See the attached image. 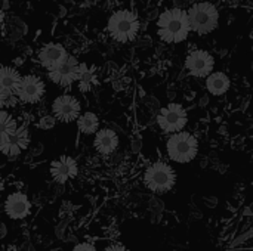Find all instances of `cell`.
I'll return each mask as SVG.
<instances>
[{
	"label": "cell",
	"mask_w": 253,
	"mask_h": 251,
	"mask_svg": "<svg viewBox=\"0 0 253 251\" xmlns=\"http://www.w3.org/2000/svg\"><path fill=\"white\" fill-rule=\"evenodd\" d=\"M187 12L178 7L165 10L157 21L159 37L166 43H181L190 34Z\"/></svg>",
	"instance_id": "1"
},
{
	"label": "cell",
	"mask_w": 253,
	"mask_h": 251,
	"mask_svg": "<svg viewBox=\"0 0 253 251\" xmlns=\"http://www.w3.org/2000/svg\"><path fill=\"white\" fill-rule=\"evenodd\" d=\"M108 34L120 43L132 41L139 31V19L138 16L127 9H120L111 13L107 22Z\"/></svg>",
	"instance_id": "2"
},
{
	"label": "cell",
	"mask_w": 253,
	"mask_h": 251,
	"mask_svg": "<svg viewBox=\"0 0 253 251\" xmlns=\"http://www.w3.org/2000/svg\"><path fill=\"white\" fill-rule=\"evenodd\" d=\"M190 30L197 34L212 33L219 22V12L216 6L211 1H199L190 7L187 12Z\"/></svg>",
	"instance_id": "3"
},
{
	"label": "cell",
	"mask_w": 253,
	"mask_h": 251,
	"mask_svg": "<svg viewBox=\"0 0 253 251\" xmlns=\"http://www.w3.org/2000/svg\"><path fill=\"white\" fill-rule=\"evenodd\" d=\"M166 151L172 161L185 164L196 158L199 152V141L194 138V135L181 130L170 135L166 142Z\"/></svg>",
	"instance_id": "4"
},
{
	"label": "cell",
	"mask_w": 253,
	"mask_h": 251,
	"mask_svg": "<svg viewBox=\"0 0 253 251\" xmlns=\"http://www.w3.org/2000/svg\"><path fill=\"white\" fill-rule=\"evenodd\" d=\"M145 186L156 194L169 192L176 183L175 170L165 161H156L150 167H147L144 173Z\"/></svg>",
	"instance_id": "5"
},
{
	"label": "cell",
	"mask_w": 253,
	"mask_h": 251,
	"mask_svg": "<svg viewBox=\"0 0 253 251\" xmlns=\"http://www.w3.org/2000/svg\"><path fill=\"white\" fill-rule=\"evenodd\" d=\"M188 123L187 111L179 104H169L168 107L162 108L157 117V124L165 133H176L184 130Z\"/></svg>",
	"instance_id": "6"
},
{
	"label": "cell",
	"mask_w": 253,
	"mask_h": 251,
	"mask_svg": "<svg viewBox=\"0 0 253 251\" xmlns=\"http://www.w3.org/2000/svg\"><path fill=\"white\" fill-rule=\"evenodd\" d=\"M44 92L46 86L43 80L34 74H27L19 78L13 95L24 104H36L44 96Z\"/></svg>",
	"instance_id": "7"
},
{
	"label": "cell",
	"mask_w": 253,
	"mask_h": 251,
	"mask_svg": "<svg viewBox=\"0 0 253 251\" xmlns=\"http://www.w3.org/2000/svg\"><path fill=\"white\" fill-rule=\"evenodd\" d=\"M83 67L84 64H80L76 58L68 55L61 65L47 71V77L52 83L58 84L59 87H68L79 80Z\"/></svg>",
	"instance_id": "8"
},
{
	"label": "cell",
	"mask_w": 253,
	"mask_h": 251,
	"mask_svg": "<svg viewBox=\"0 0 253 251\" xmlns=\"http://www.w3.org/2000/svg\"><path fill=\"white\" fill-rule=\"evenodd\" d=\"M52 115L62 123L76 121L82 112V107L79 99L71 95H59L52 102Z\"/></svg>",
	"instance_id": "9"
},
{
	"label": "cell",
	"mask_w": 253,
	"mask_h": 251,
	"mask_svg": "<svg viewBox=\"0 0 253 251\" xmlns=\"http://www.w3.org/2000/svg\"><path fill=\"white\" fill-rule=\"evenodd\" d=\"M16 127V120L7 111L0 109V152L4 155L15 157L21 152L13 143V133Z\"/></svg>",
	"instance_id": "10"
},
{
	"label": "cell",
	"mask_w": 253,
	"mask_h": 251,
	"mask_svg": "<svg viewBox=\"0 0 253 251\" xmlns=\"http://www.w3.org/2000/svg\"><path fill=\"white\" fill-rule=\"evenodd\" d=\"M213 65H215L213 56L203 49L193 50L185 59V67L190 71V74L199 78L208 77L213 71Z\"/></svg>",
	"instance_id": "11"
},
{
	"label": "cell",
	"mask_w": 253,
	"mask_h": 251,
	"mask_svg": "<svg viewBox=\"0 0 253 251\" xmlns=\"http://www.w3.org/2000/svg\"><path fill=\"white\" fill-rule=\"evenodd\" d=\"M49 173L56 183H65V182H68L77 176L79 166L73 157L61 155L59 158H56L50 163Z\"/></svg>",
	"instance_id": "12"
},
{
	"label": "cell",
	"mask_w": 253,
	"mask_h": 251,
	"mask_svg": "<svg viewBox=\"0 0 253 251\" xmlns=\"http://www.w3.org/2000/svg\"><path fill=\"white\" fill-rule=\"evenodd\" d=\"M68 53L65 47L59 43H47L37 52V61L39 64L46 68L47 71L56 68L67 59Z\"/></svg>",
	"instance_id": "13"
},
{
	"label": "cell",
	"mask_w": 253,
	"mask_h": 251,
	"mask_svg": "<svg viewBox=\"0 0 253 251\" xmlns=\"http://www.w3.org/2000/svg\"><path fill=\"white\" fill-rule=\"evenodd\" d=\"M30 212L31 203L22 192H13L4 201V213L12 220H22L30 215Z\"/></svg>",
	"instance_id": "14"
},
{
	"label": "cell",
	"mask_w": 253,
	"mask_h": 251,
	"mask_svg": "<svg viewBox=\"0 0 253 251\" xmlns=\"http://www.w3.org/2000/svg\"><path fill=\"white\" fill-rule=\"evenodd\" d=\"M93 146L96 152H99L101 155H110L119 146V136L111 129H101V130L98 129L95 135Z\"/></svg>",
	"instance_id": "15"
},
{
	"label": "cell",
	"mask_w": 253,
	"mask_h": 251,
	"mask_svg": "<svg viewBox=\"0 0 253 251\" xmlns=\"http://www.w3.org/2000/svg\"><path fill=\"white\" fill-rule=\"evenodd\" d=\"M230 84H231L230 77L222 71L211 72L206 78V87H208L209 93H212L215 96H221V95L227 93L230 89Z\"/></svg>",
	"instance_id": "16"
},
{
	"label": "cell",
	"mask_w": 253,
	"mask_h": 251,
	"mask_svg": "<svg viewBox=\"0 0 253 251\" xmlns=\"http://www.w3.org/2000/svg\"><path fill=\"white\" fill-rule=\"evenodd\" d=\"M19 78H21V75H19L18 70H15L12 67H4V65L0 67V87L13 93Z\"/></svg>",
	"instance_id": "17"
},
{
	"label": "cell",
	"mask_w": 253,
	"mask_h": 251,
	"mask_svg": "<svg viewBox=\"0 0 253 251\" xmlns=\"http://www.w3.org/2000/svg\"><path fill=\"white\" fill-rule=\"evenodd\" d=\"M77 127L82 133L92 135V133H96V130L99 129V120H98L96 114L84 112L77 117Z\"/></svg>",
	"instance_id": "18"
},
{
	"label": "cell",
	"mask_w": 253,
	"mask_h": 251,
	"mask_svg": "<svg viewBox=\"0 0 253 251\" xmlns=\"http://www.w3.org/2000/svg\"><path fill=\"white\" fill-rule=\"evenodd\" d=\"M77 83H79L80 92H87V90H90V87L95 84V70H93V68H87V65L84 64V67H83V70H82V74H80Z\"/></svg>",
	"instance_id": "19"
},
{
	"label": "cell",
	"mask_w": 253,
	"mask_h": 251,
	"mask_svg": "<svg viewBox=\"0 0 253 251\" xmlns=\"http://www.w3.org/2000/svg\"><path fill=\"white\" fill-rule=\"evenodd\" d=\"M13 143L19 151H24L30 143V133L25 126H18L13 133Z\"/></svg>",
	"instance_id": "20"
},
{
	"label": "cell",
	"mask_w": 253,
	"mask_h": 251,
	"mask_svg": "<svg viewBox=\"0 0 253 251\" xmlns=\"http://www.w3.org/2000/svg\"><path fill=\"white\" fill-rule=\"evenodd\" d=\"M55 124H56V118L53 115H44V117H42L39 120L37 127L42 129V130H50V129L55 127Z\"/></svg>",
	"instance_id": "21"
},
{
	"label": "cell",
	"mask_w": 253,
	"mask_h": 251,
	"mask_svg": "<svg viewBox=\"0 0 253 251\" xmlns=\"http://www.w3.org/2000/svg\"><path fill=\"white\" fill-rule=\"evenodd\" d=\"M13 96H15L13 93H10V92H7L6 89L0 87V109L4 108V107H7V105H10V104H12L10 99H12Z\"/></svg>",
	"instance_id": "22"
},
{
	"label": "cell",
	"mask_w": 253,
	"mask_h": 251,
	"mask_svg": "<svg viewBox=\"0 0 253 251\" xmlns=\"http://www.w3.org/2000/svg\"><path fill=\"white\" fill-rule=\"evenodd\" d=\"M73 251H96L95 246L90 244V243H82V244H77Z\"/></svg>",
	"instance_id": "23"
},
{
	"label": "cell",
	"mask_w": 253,
	"mask_h": 251,
	"mask_svg": "<svg viewBox=\"0 0 253 251\" xmlns=\"http://www.w3.org/2000/svg\"><path fill=\"white\" fill-rule=\"evenodd\" d=\"M104 251H129L123 244H111V246H108L107 249Z\"/></svg>",
	"instance_id": "24"
},
{
	"label": "cell",
	"mask_w": 253,
	"mask_h": 251,
	"mask_svg": "<svg viewBox=\"0 0 253 251\" xmlns=\"http://www.w3.org/2000/svg\"><path fill=\"white\" fill-rule=\"evenodd\" d=\"M3 21H4V13H3V10L0 9V28H1V25H3Z\"/></svg>",
	"instance_id": "25"
},
{
	"label": "cell",
	"mask_w": 253,
	"mask_h": 251,
	"mask_svg": "<svg viewBox=\"0 0 253 251\" xmlns=\"http://www.w3.org/2000/svg\"><path fill=\"white\" fill-rule=\"evenodd\" d=\"M1 191H3V180H1V176H0V194H1Z\"/></svg>",
	"instance_id": "26"
}]
</instances>
